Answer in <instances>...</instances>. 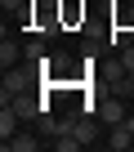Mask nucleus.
Wrapping results in <instances>:
<instances>
[{
    "mask_svg": "<svg viewBox=\"0 0 134 152\" xmlns=\"http://www.w3.org/2000/svg\"><path fill=\"white\" fill-rule=\"evenodd\" d=\"M94 116H98L103 125H125V116H130V107L121 103V94H112V99H103V103L94 107Z\"/></svg>",
    "mask_w": 134,
    "mask_h": 152,
    "instance_id": "obj_1",
    "label": "nucleus"
},
{
    "mask_svg": "<svg viewBox=\"0 0 134 152\" xmlns=\"http://www.w3.org/2000/svg\"><path fill=\"white\" fill-rule=\"evenodd\" d=\"M36 72H40V67H36ZM36 72H18V67H5V85H0V99L9 103L14 94H23V90L31 85V76H36Z\"/></svg>",
    "mask_w": 134,
    "mask_h": 152,
    "instance_id": "obj_2",
    "label": "nucleus"
},
{
    "mask_svg": "<svg viewBox=\"0 0 134 152\" xmlns=\"http://www.w3.org/2000/svg\"><path fill=\"white\" fill-rule=\"evenodd\" d=\"M9 107H14L23 121H36V116H40L49 103H45V99H31V94H14V99H9Z\"/></svg>",
    "mask_w": 134,
    "mask_h": 152,
    "instance_id": "obj_3",
    "label": "nucleus"
},
{
    "mask_svg": "<svg viewBox=\"0 0 134 152\" xmlns=\"http://www.w3.org/2000/svg\"><path fill=\"white\" fill-rule=\"evenodd\" d=\"M49 143H54L58 152H76V148H85V143H81V134H76V121H63V125H58V134H54Z\"/></svg>",
    "mask_w": 134,
    "mask_h": 152,
    "instance_id": "obj_4",
    "label": "nucleus"
},
{
    "mask_svg": "<svg viewBox=\"0 0 134 152\" xmlns=\"http://www.w3.org/2000/svg\"><path fill=\"white\" fill-rule=\"evenodd\" d=\"M112 152H125V148H134V134H130V125H112V134L103 139Z\"/></svg>",
    "mask_w": 134,
    "mask_h": 152,
    "instance_id": "obj_5",
    "label": "nucleus"
},
{
    "mask_svg": "<svg viewBox=\"0 0 134 152\" xmlns=\"http://www.w3.org/2000/svg\"><path fill=\"white\" fill-rule=\"evenodd\" d=\"M18 125H23V116L5 103V112H0V143H5V139H14V134H18Z\"/></svg>",
    "mask_w": 134,
    "mask_h": 152,
    "instance_id": "obj_6",
    "label": "nucleus"
},
{
    "mask_svg": "<svg viewBox=\"0 0 134 152\" xmlns=\"http://www.w3.org/2000/svg\"><path fill=\"white\" fill-rule=\"evenodd\" d=\"M36 148H40V139L36 134H23V130L14 139H5V152H36Z\"/></svg>",
    "mask_w": 134,
    "mask_h": 152,
    "instance_id": "obj_7",
    "label": "nucleus"
},
{
    "mask_svg": "<svg viewBox=\"0 0 134 152\" xmlns=\"http://www.w3.org/2000/svg\"><path fill=\"white\" fill-rule=\"evenodd\" d=\"M23 58H27L31 67H40V72L49 67V58H45V45H40V40H27V45H23Z\"/></svg>",
    "mask_w": 134,
    "mask_h": 152,
    "instance_id": "obj_8",
    "label": "nucleus"
},
{
    "mask_svg": "<svg viewBox=\"0 0 134 152\" xmlns=\"http://www.w3.org/2000/svg\"><path fill=\"white\" fill-rule=\"evenodd\" d=\"M18 58H23V49H18V45H14V40L5 36V40H0V67H14Z\"/></svg>",
    "mask_w": 134,
    "mask_h": 152,
    "instance_id": "obj_9",
    "label": "nucleus"
},
{
    "mask_svg": "<svg viewBox=\"0 0 134 152\" xmlns=\"http://www.w3.org/2000/svg\"><path fill=\"white\" fill-rule=\"evenodd\" d=\"M36 130H40V139H54V134H58V121H54L49 112H40V116H36Z\"/></svg>",
    "mask_w": 134,
    "mask_h": 152,
    "instance_id": "obj_10",
    "label": "nucleus"
},
{
    "mask_svg": "<svg viewBox=\"0 0 134 152\" xmlns=\"http://www.w3.org/2000/svg\"><path fill=\"white\" fill-rule=\"evenodd\" d=\"M121 67H125V72H134V45H125V49H121Z\"/></svg>",
    "mask_w": 134,
    "mask_h": 152,
    "instance_id": "obj_11",
    "label": "nucleus"
},
{
    "mask_svg": "<svg viewBox=\"0 0 134 152\" xmlns=\"http://www.w3.org/2000/svg\"><path fill=\"white\" fill-rule=\"evenodd\" d=\"M125 125H130V134H134V112H130V116H125Z\"/></svg>",
    "mask_w": 134,
    "mask_h": 152,
    "instance_id": "obj_12",
    "label": "nucleus"
},
{
    "mask_svg": "<svg viewBox=\"0 0 134 152\" xmlns=\"http://www.w3.org/2000/svg\"><path fill=\"white\" fill-rule=\"evenodd\" d=\"M125 45H134V31H125Z\"/></svg>",
    "mask_w": 134,
    "mask_h": 152,
    "instance_id": "obj_13",
    "label": "nucleus"
}]
</instances>
